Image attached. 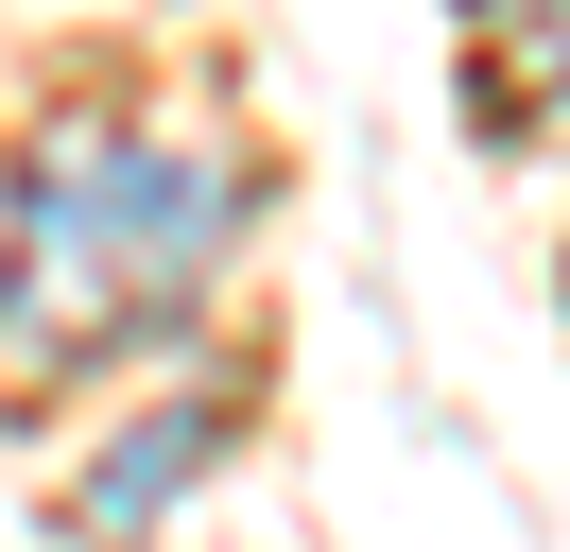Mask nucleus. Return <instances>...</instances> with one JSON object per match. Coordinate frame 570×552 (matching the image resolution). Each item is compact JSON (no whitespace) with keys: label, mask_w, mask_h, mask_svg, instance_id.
Segmentation results:
<instances>
[{"label":"nucleus","mask_w":570,"mask_h":552,"mask_svg":"<svg viewBox=\"0 0 570 552\" xmlns=\"http://www.w3.org/2000/svg\"><path fill=\"white\" fill-rule=\"evenodd\" d=\"M208 241H225V172L190 138L52 121L36 172H18V241H0V345L18 363H87V345L174 328Z\"/></svg>","instance_id":"nucleus-1"},{"label":"nucleus","mask_w":570,"mask_h":552,"mask_svg":"<svg viewBox=\"0 0 570 552\" xmlns=\"http://www.w3.org/2000/svg\"><path fill=\"white\" fill-rule=\"evenodd\" d=\"M190 466H225V397H174L156 432H121L105 466H87V501H70V535L105 552V535H139V518H174V483Z\"/></svg>","instance_id":"nucleus-2"},{"label":"nucleus","mask_w":570,"mask_h":552,"mask_svg":"<svg viewBox=\"0 0 570 552\" xmlns=\"http://www.w3.org/2000/svg\"><path fill=\"white\" fill-rule=\"evenodd\" d=\"M466 34H484V52H519V34H553V52H570V0H466Z\"/></svg>","instance_id":"nucleus-3"}]
</instances>
